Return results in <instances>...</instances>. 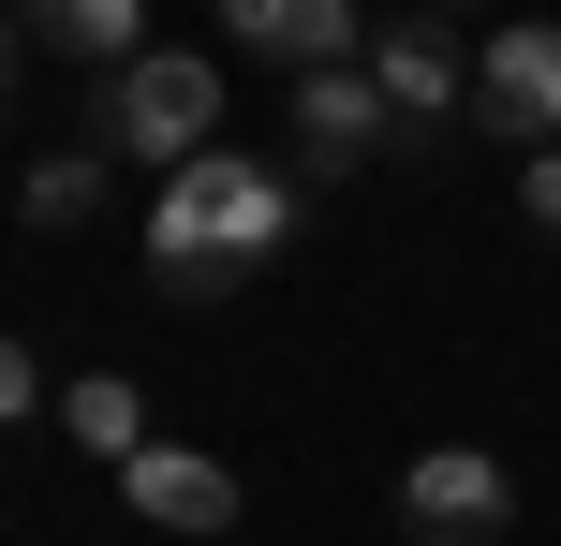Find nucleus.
Here are the masks:
<instances>
[{
  "instance_id": "2",
  "label": "nucleus",
  "mask_w": 561,
  "mask_h": 546,
  "mask_svg": "<svg viewBox=\"0 0 561 546\" xmlns=\"http://www.w3.org/2000/svg\"><path fill=\"white\" fill-rule=\"evenodd\" d=\"M89 118H104L89 148H104V163H148V177H193L207 148H237L222 133V59H207V45H148Z\"/></svg>"
},
{
  "instance_id": "10",
  "label": "nucleus",
  "mask_w": 561,
  "mask_h": 546,
  "mask_svg": "<svg viewBox=\"0 0 561 546\" xmlns=\"http://www.w3.org/2000/svg\"><path fill=\"white\" fill-rule=\"evenodd\" d=\"M59 429H75V458H104V473H134L148 443H163V429H148V399H134V384H118V370L59 384Z\"/></svg>"
},
{
  "instance_id": "12",
  "label": "nucleus",
  "mask_w": 561,
  "mask_h": 546,
  "mask_svg": "<svg viewBox=\"0 0 561 546\" xmlns=\"http://www.w3.org/2000/svg\"><path fill=\"white\" fill-rule=\"evenodd\" d=\"M517 207H533V236H561V148H547V163H517Z\"/></svg>"
},
{
  "instance_id": "11",
  "label": "nucleus",
  "mask_w": 561,
  "mask_h": 546,
  "mask_svg": "<svg viewBox=\"0 0 561 546\" xmlns=\"http://www.w3.org/2000/svg\"><path fill=\"white\" fill-rule=\"evenodd\" d=\"M104 177H118L104 148H45V163H30V193H15V207H30V222L59 236V222H89V207H104Z\"/></svg>"
},
{
  "instance_id": "5",
  "label": "nucleus",
  "mask_w": 561,
  "mask_h": 546,
  "mask_svg": "<svg viewBox=\"0 0 561 546\" xmlns=\"http://www.w3.org/2000/svg\"><path fill=\"white\" fill-rule=\"evenodd\" d=\"M369 89L399 104V133H444V118L473 104V45H458L444 15H385L369 30Z\"/></svg>"
},
{
  "instance_id": "8",
  "label": "nucleus",
  "mask_w": 561,
  "mask_h": 546,
  "mask_svg": "<svg viewBox=\"0 0 561 546\" xmlns=\"http://www.w3.org/2000/svg\"><path fill=\"white\" fill-rule=\"evenodd\" d=\"M385 133H399V104L369 89V59H355V74H310V89H296V148H310L325 177H340V163H369Z\"/></svg>"
},
{
  "instance_id": "3",
  "label": "nucleus",
  "mask_w": 561,
  "mask_h": 546,
  "mask_svg": "<svg viewBox=\"0 0 561 546\" xmlns=\"http://www.w3.org/2000/svg\"><path fill=\"white\" fill-rule=\"evenodd\" d=\"M399 532L414 546H503L517 532V473L488 458V443H428V458L399 473Z\"/></svg>"
},
{
  "instance_id": "6",
  "label": "nucleus",
  "mask_w": 561,
  "mask_h": 546,
  "mask_svg": "<svg viewBox=\"0 0 561 546\" xmlns=\"http://www.w3.org/2000/svg\"><path fill=\"white\" fill-rule=\"evenodd\" d=\"M222 45H252V59H280V74H355V59H369V15H355V0H237V15H222Z\"/></svg>"
},
{
  "instance_id": "7",
  "label": "nucleus",
  "mask_w": 561,
  "mask_h": 546,
  "mask_svg": "<svg viewBox=\"0 0 561 546\" xmlns=\"http://www.w3.org/2000/svg\"><path fill=\"white\" fill-rule=\"evenodd\" d=\"M118 502H134L148 532H193V546H207V532H237V473L207 458V443H148V458L118 473Z\"/></svg>"
},
{
  "instance_id": "9",
  "label": "nucleus",
  "mask_w": 561,
  "mask_h": 546,
  "mask_svg": "<svg viewBox=\"0 0 561 546\" xmlns=\"http://www.w3.org/2000/svg\"><path fill=\"white\" fill-rule=\"evenodd\" d=\"M30 45H45V59H89V74H134V59H148V15H134V0H45V15H30Z\"/></svg>"
},
{
  "instance_id": "4",
  "label": "nucleus",
  "mask_w": 561,
  "mask_h": 546,
  "mask_svg": "<svg viewBox=\"0 0 561 546\" xmlns=\"http://www.w3.org/2000/svg\"><path fill=\"white\" fill-rule=\"evenodd\" d=\"M473 118L517 148V163H547L561 148V30H488L473 45Z\"/></svg>"
},
{
  "instance_id": "1",
  "label": "nucleus",
  "mask_w": 561,
  "mask_h": 546,
  "mask_svg": "<svg viewBox=\"0 0 561 546\" xmlns=\"http://www.w3.org/2000/svg\"><path fill=\"white\" fill-rule=\"evenodd\" d=\"M280 236H296V177H280L266 148H207V163L163 177V207H148V281H163L178 311H222Z\"/></svg>"
}]
</instances>
